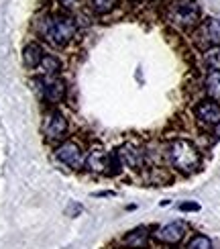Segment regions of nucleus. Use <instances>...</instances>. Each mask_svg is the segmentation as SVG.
<instances>
[{
	"mask_svg": "<svg viewBox=\"0 0 220 249\" xmlns=\"http://www.w3.org/2000/svg\"><path fill=\"white\" fill-rule=\"evenodd\" d=\"M37 71H39V76H59V71H61V61H59V57L45 53V57H43V61L39 64Z\"/></svg>",
	"mask_w": 220,
	"mask_h": 249,
	"instance_id": "14",
	"label": "nucleus"
},
{
	"mask_svg": "<svg viewBox=\"0 0 220 249\" xmlns=\"http://www.w3.org/2000/svg\"><path fill=\"white\" fill-rule=\"evenodd\" d=\"M122 170H124V168H122V163H120V158H118L117 149L108 151V153H106V170H104V174L110 176V178H114V176H118Z\"/></svg>",
	"mask_w": 220,
	"mask_h": 249,
	"instance_id": "17",
	"label": "nucleus"
},
{
	"mask_svg": "<svg viewBox=\"0 0 220 249\" xmlns=\"http://www.w3.org/2000/svg\"><path fill=\"white\" fill-rule=\"evenodd\" d=\"M55 158L64 165H68L69 170H82L84 161H86V151L78 141L66 139L55 147Z\"/></svg>",
	"mask_w": 220,
	"mask_h": 249,
	"instance_id": "6",
	"label": "nucleus"
},
{
	"mask_svg": "<svg viewBox=\"0 0 220 249\" xmlns=\"http://www.w3.org/2000/svg\"><path fill=\"white\" fill-rule=\"evenodd\" d=\"M196 41L200 45L208 47H220V18L208 17L204 20H200L196 31Z\"/></svg>",
	"mask_w": 220,
	"mask_h": 249,
	"instance_id": "9",
	"label": "nucleus"
},
{
	"mask_svg": "<svg viewBox=\"0 0 220 249\" xmlns=\"http://www.w3.org/2000/svg\"><path fill=\"white\" fill-rule=\"evenodd\" d=\"M57 2L64 6V8H76V6L82 2V0H57Z\"/></svg>",
	"mask_w": 220,
	"mask_h": 249,
	"instance_id": "21",
	"label": "nucleus"
},
{
	"mask_svg": "<svg viewBox=\"0 0 220 249\" xmlns=\"http://www.w3.org/2000/svg\"><path fill=\"white\" fill-rule=\"evenodd\" d=\"M106 149L102 147L100 143H94L92 147L86 151V161H84V168L94 172V174H104L106 170Z\"/></svg>",
	"mask_w": 220,
	"mask_h": 249,
	"instance_id": "12",
	"label": "nucleus"
},
{
	"mask_svg": "<svg viewBox=\"0 0 220 249\" xmlns=\"http://www.w3.org/2000/svg\"><path fill=\"white\" fill-rule=\"evenodd\" d=\"M204 66L210 71H220V47H208L202 53Z\"/></svg>",
	"mask_w": 220,
	"mask_h": 249,
	"instance_id": "16",
	"label": "nucleus"
},
{
	"mask_svg": "<svg viewBox=\"0 0 220 249\" xmlns=\"http://www.w3.org/2000/svg\"><path fill=\"white\" fill-rule=\"evenodd\" d=\"M165 155V161L171 170L180 172V174H192L200 168V161H202V155L200 149L196 147L192 141L187 139H173L165 145L163 149Z\"/></svg>",
	"mask_w": 220,
	"mask_h": 249,
	"instance_id": "2",
	"label": "nucleus"
},
{
	"mask_svg": "<svg viewBox=\"0 0 220 249\" xmlns=\"http://www.w3.org/2000/svg\"><path fill=\"white\" fill-rule=\"evenodd\" d=\"M117 4H118V0H90V8L96 15H108L117 8Z\"/></svg>",
	"mask_w": 220,
	"mask_h": 249,
	"instance_id": "18",
	"label": "nucleus"
},
{
	"mask_svg": "<svg viewBox=\"0 0 220 249\" xmlns=\"http://www.w3.org/2000/svg\"><path fill=\"white\" fill-rule=\"evenodd\" d=\"M180 211H184V213H187V211H190V213H198V211H200V204H198V202H182L180 204Z\"/></svg>",
	"mask_w": 220,
	"mask_h": 249,
	"instance_id": "20",
	"label": "nucleus"
},
{
	"mask_svg": "<svg viewBox=\"0 0 220 249\" xmlns=\"http://www.w3.org/2000/svg\"><path fill=\"white\" fill-rule=\"evenodd\" d=\"M187 231H190V227H187L186 221H171V223L159 227V229L153 233V239L161 245H177L186 239Z\"/></svg>",
	"mask_w": 220,
	"mask_h": 249,
	"instance_id": "7",
	"label": "nucleus"
},
{
	"mask_svg": "<svg viewBox=\"0 0 220 249\" xmlns=\"http://www.w3.org/2000/svg\"><path fill=\"white\" fill-rule=\"evenodd\" d=\"M35 29L49 45L66 47L78 35V20L66 13H47L37 18Z\"/></svg>",
	"mask_w": 220,
	"mask_h": 249,
	"instance_id": "1",
	"label": "nucleus"
},
{
	"mask_svg": "<svg viewBox=\"0 0 220 249\" xmlns=\"http://www.w3.org/2000/svg\"><path fill=\"white\" fill-rule=\"evenodd\" d=\"M35 86L39 90L41 98L51 107L61 105L68 96V84H66V80L59 76H39L35 80Z\"/></svg>",
	"mask_w": 220,
	"mask_h": 249,
	"instance_id": "5",
	"label": "nucleus"
},
{
	"mask_svg": "<svg viewBox=\"0 0 220 249\" xmlns=\"http://www.w3.org/2000/svg\"><path fill=\"white\" fill-rule=\"evenodd\" d=\"M194 117L206 127H218L220 124V102L212 98H204L194 107Z\"/></svg>",
	"mask_w": 220,
	"mask_h": 249,
	"instance_id": "10",
	"label": "nucleus"
},
{
	"mask_svg": "<svg viewBox=\"0 0 220 249\" xmlns=\"http://www.w3.org/2000/svg\"><path fill=\"white\" fill-rule=\"evenodd\" d=\"M118 153V158H120V163H122V168H129L133 172H139L145 168V163H147V158H145V149L141 147V145L137 143H124L120 145V147L117 149Z\"/></svg>",
	"mask_w": 220,
	"mask_h": 249,
	"instance_id": "8",
	"label": "nucleus"
},
{
	"mask_svg": "<svg viewBox=\"0 0 220 249\" xmlns=\"http://www.w3.org/2000/svg\"><path fill=\"white\" fill-rule=\"evenodd\" d=\"M41 131H43V137H45L47 143H57L59 145L61 141H66V135L69 131V123L59 108L51 107L49 110H45V115H43Z\"/></svg>",
	"mask_w": 220,
	"mask_h": 249,
	"instance_id": "4",
	"label": "nucleus"
},
{
	"mask_svg": "<svg viewBox=\"0 0 220 249\" xmlns=\"http://www.w3.org/2000/svg\"><path fill=\"white\" fill-rule=\"evenodd\" d=\"M165 18L171 27L180 31H192L200 25L202 10L196 0H171L165 10Z\"/></svg>",
	"mask_w": 220,
	"mask_h": 249,
	"instance_id": "3",
	"label": "nucleus"
},
{
	"mask_svg": "<svg viewBox=\"0 0 220 249\" xmlns=\"http://www.w3.org/2000/svg\"><path fill=\"white\" fill-rule=\"evenodd\" d=\"M151 239H153V233L149 227H135L120 239V245L127 249H147Z\"/></svg>",
	"mask_w": 220,
	"mask_h": 249,
	"instance_id": "11",
	"label": "nucleus"
},
{
	"mask_svg": "<svg viewBox=\"0 0 220 249\" xmlns=\"http://www.w3.org/2000/svg\"><path fill=\"white\" fill-rule=\"evenodd\" d=\"M43 57H45V49L37 41H29L23 47V64L27 70H37L39 64L43 61Z\"/></svg>",
	"mask_w": 220,
	"mask_h": 249,
	"instance_id": "13",
	"label": "nucleus"
},
{
	"mask_svg": "<svg viewBox=\"0 0 220 249\" xmlns=\"http://www.w3.org/2000/svg\"><path fill=\"white\" fill-rule=\"evenodd\" d=\"M204 90L208 98L220 102V71H208V76L204 78Z\"/></svg>",
	"mask_w": 220,
	"mask_h": 249,
	"instance_id": "15",
	"label": "nucleus"
},
{
	"mask_svg": "<svg viewBox=\"0 0 220 249\" xmlns=\"http://www.w3.org/2000/svg\"><path fill=\"white\" fill-rule=\"evenodd\" d=\"M186 249H214V245L206 235H194L192 239L187 241Z\"/></svg>",
	"mask_w": 220,
	"mask_h": 249,
	"instance_id": "19",
	"label": "nucleus"
}]
</instances>
